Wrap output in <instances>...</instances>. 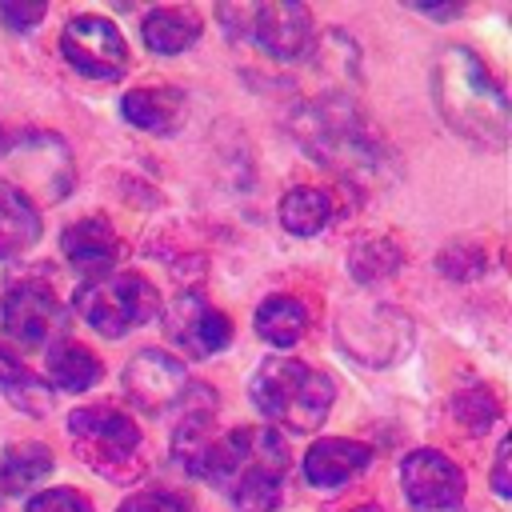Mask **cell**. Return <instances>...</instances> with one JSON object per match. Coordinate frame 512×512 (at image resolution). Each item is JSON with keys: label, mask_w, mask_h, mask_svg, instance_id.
<instances>
[{"label": "cell", "mask_w": 512, "mask_h": 512, "mask_svg": "<svg viewBox=\"0 0 512 512\" xmlns=\"http://www.w3.org/2000/svg\"><path fill=\"white\" fill-rule=\"evenodd\" d=\"M124 392L132 396V404L140 412H168L176 404H184L196 392V380H188V368L180 360H172L160 348H144L128 360L124 368Z\"/></svg>", "instance_id": "52a82bcc"}, {"label": "cell", "mask_w": 512, "mask_h": 512, "mask_svg": "<svg viewBox=\"0 0 512 512\" xmlns=\"http://www.w3.org/2000/svg\"><path fill=\"white\" fill-rule=\"evenodd\" d=\"M220 20L264 48L276 60H296L312 44V16L300 4L276 0V4H220Z\"/></svg>", "instance_id": "5b68a950"}, {"label": "cell", "mask_w": 512, "mask_h": 512, "mask_svg": "<svg viewBox=\"0 0 512 512\" xmlns=\"http://www.w3.org/2000/svg\"><path fill=\"white\" fill-rule=\"evenodd\" d=\"M60 252L68 256V264L84 276H104L112 264H116V232L104 216H84V220H72L64 232H60Z\"/></svg>", "instance_id": "7c38bea8"}, {"label": "cell", "mask_w": 512, "mask_h": 512, "mask_svg": "<svg viewBox=\"0 0 512 512\" xmlns=\"http://www.w3.org/2000/svg\"><path fill=\"white\" fill-rule=\"evenodd\" d=\"M456 416H460L472 432H484V428L492 424V416H496V400H492L484 388H472V392L456 396Z\"/></svg>", "instance_id": "7402d4cb"}, {"label": "cell", "mask_w": 512, "mask_h": 512, "mask_svg": "<svg viewBox=\"0 0 512 512\" xmlns=\"http://www.w3.org/2000/svg\"><path fill=\"white\" fill-rule=\"evenodd\" d=\"M356 512H380V508H376V504H360Z\"/></svg>", "instance_id": "83f0119b"}, {"label": "cell", "mask_w": 512, "mask_h": 512, "mask_svg": "<svg viewBox=\"0 0 512 512\" xmlns=\"http://www.w3.org/2000/svg\"><path fill=\"white\" fill-rule=\"evenodd\" d=\"M168 336L192 356H212L232 340V324L224 312L208 308L200 296H180L168 312Z\"/></svg>", "instance_id": "8fae6325"}, {"label": "cell", "mask_w": 512, "mask_h": 512, "mask_svg": "<svg viewBox=\"0 0 512 512\" xmlns=\"http://www.w3.org/2000/svg\"><path fill=\"white\" fill-rule=\"evenodd\" d=\"M120 108L144 132H176L184 116V96L176 88H132Z\"/></svg>", "instance_id": "2e32d148"}, {"label": "cell", "mask_w": 512, "mask_h": 512, "mask_svg": "<svg viewBox=\"0 0 512 512\" xmlns=\"http://www.w3.org/2000/svg\"><path fill=\"white\" fill-rule=\"evenodd\" d=\"M36 240H40V212H36V204L20 188L0 184V260L24 256Z\"/></svg>", "instance_id": "5bb4252c"}, {"label": "cell", "mask_w": 512, "mask_h": 512, "mask_svg": "<svg viewBox=\"0 0 512 512\" xmlns=\"http://www.w3.org/2000/svg\"><path fill=\"white\" fill-rule=\"evenodd\" d=\"M68 428L80 440V452L104 472H116V464H128L140 448V428L120 408H76Z\"/></svg>", "instance_id": "ba28073f"}, {"label": "cell", "mask_w": 512, "mask_h": 512, "mask_svg": "<svg viewBox=\"0 0 512 512\" xmlns=\"http://www.w3.org/2000/svg\"><path fill=\"white\" fill-rule=\"evenodd\" d=\"M48 8L40 0H0V24H8L12 32H28Z\"/></svg>", "instance_id": "cb8c5ba5"}, {"label": "cell", "mask_w": 512, "mask_h": 512, "mask_svg": "<svg viewBox=\"0 0 512 512\" xmlns=\"http://www.w3.org/2000/svg\"><path fill=\"white\" fill-rule=\"evenodd\" d=\"M436 104L444 120L480 144H504L508 136V100L500 84L488 76L476 52L468 48H448L436 60Z\"/></svg>", "instance_id": "6da1fadb"}, {"label": "cell", "mask_w": 512, "mask_h": 512, "mask_svg": "<svg viewBox=\"0 0 512 512\" xmlns=\"http://www.w3.org/2000/svg\"><path fill=\"white\" fill-rule=\"evenodd\" d=\"M28 512H92V504L76 488H48L28 500Z\"/></svg>", "instance_id": "603a6c76"}, {"label": "cell", "mask_w": 512, "mask_h": 512, "mask_svg": "<svg viewBox=\"0 0 512 512\" xmlns=\"http://www.w3.org/2000/svg\"><path fill=\"white\" fill-rule=\"evenodd\" d=\"M252 400L268 420L284 424L288 432H312L324 424L336 388L328 372L296 356H268L252 376Z\"/></svg>", "instance_id": "7a4b0ae2"}, {"label": "cell", "mask_w": 512, "mask_h": 512, "mask_svg": "<svg viewBox=\"0 0 512 512\" xmlns=\"http://www.w3.org/2000/svg\"><path fill=\"white\" fill-rule=\"evenodd\" d=\"M20 372H24V364H20L12 352H4V348H0V388H8Z\"/></svg>", "instance_id": "4316f807"}, {"label": "cell", "mask_w": 512, "mask_h": 512, "mask_svg": "<svg viewBox=\"0 0 512 512\" xmlns=\"http://www.w3.org/2000/svg\"><path fill=\"white\" fill-rule=\"evenodd\" d=\"M4 332L24 348H40L64 332V304L44 284H16L4 296Z\"/></svg>", "instance_id": "30bf717a"}, {"label": "cell", "mask_w": 512, "mask_h": 512, "mask_svg": "<svg viewBox=\"0 0 512 512\" xmlns=\"http://www.w3.org/2000/svg\"><path fill=\"white\" fill-rule=\"evenodd\" d=\"M4 392H8V400H12L16 408H24V412H48V408H52V392H48L28 368H24Z\"/></svg>", "instance_id": "44dd1931"}, {"label": "cell", "mask_w": 512, "mask_h": 512, "mask_svg": "<svg viewBox=\"0 0 512 512\" xmlns=\"http://www.w3.org/2000/svg\"><path fill=\"white\" fill-rule=\"evenodd\" d=\"M328 220H332V196L320 192V188L300 184V188H292V192L280 200V224H284L288 232H296V236H312V232H320Z\"/></svg>", "instance_id": "d6986e66"}, {"label": "cell", "mask_w": 512, "mask_h": 512, "mask_svg": "<svg viewBox=\"0 0 512 512\" xmlns=\"http://www.w3.org/2000/svg\"><path fill=\"white\" fill-rule=\"evenodd\" d=\"M60 52L64 60L84 72V76H96V80H116L124 68H128V44L124 36L116 32V24L108 16H72L64 24V36H60Z\"/></svg>", "instance_id": "8992f818"}, {"label": "cell", "mask_w": 512, "mask_h": 512, "mask_svg": "<svg viewBox=\"0 0 512 512\" xmlns=\"http://www.w3.org/2000/svg\"><path fill=\"white\" fill-rule=\"evenodd\" d=\"M144 44L156 52V56H176L184 48L196 44L200 36V16L192 8H152L144 16Z\"/></svg>", "instance_id": "9a60e30c"}, {"label": "cell", "mask_w": 512, "mask_h": 512, "mask_svg": "<svg viewBox=\"0 0 512 512\" xmlns=\"http://www.w3.org/2000/svg\"><path fill=\"white\" fill-rule=\"evenodd\" d=\"M300 140L324 160V164H332V168H340V172H364V168H376L380 164V148H376V140L360 128V120H356V112L348 108V104H336V100H328V104H312L304 116H300Z\"/></svg>", "instance_id": "277c9868"}, {"label": "cell", "mask_w": 512, "mask_h": 512, "mask_svg": "<svg viewBox=\"0 0 512 512\" xmlns=\"http://www.w3.org/2000/svg\"><path fill=\"white\" fill-rule=\"evenodd\" d=\"M100 360L84 348V344H72V340H60V344H52V352H48V380L56 384V388H64V392H84V388H92L96 380H100Z\"/></svg>", "instance_id": "ac0fdd59"}, {"label": "cell", "mask_w": 512, "mask_h": 512, "mask_svg": "<svg viewBox=\"0 0 512 512\" xmlns=\"http://www.w3.org/2000/svg\"><path fill=\"white\" fill-rule=\"evenodd\" d=\"M308 328V308L296 296H268L256 308V332L272 348H292Z\"/></svg>", "instance_id": "e0dca14e"}, {"label": "cell", "mask_w": 512, "mask_h": 512, "mask_svg": "<svg viewBox=\"0 0 512 512\" xmlns=\"http://www.w3.org/2000/svg\"><path fill=\"white\" fill-rule=\"evenodd\" d=\"M76 312L100 332V336H124L148 320L160 316V296L140 272H120V276H100L88 280L76 292Z\"/></svg>", "instance_id": "3957f363"}, {"label": "cell", "mask_w": 512, "mask_h": 512, "mask_svg": "<svg viewBox=\"0 0 512 512\" xmlns=\"http://www.w3.org/2000/svg\"><path fill=\"white\" fill-rule=\"evenodd\" d=\"M52 472V452L44 444H12L0 456V492H24Z\"/></svg>", "instance_id": "ffe728a7"}, {"label": "cell", "mask_w": 512, "mask_h": 512, "mask_svg": "<svg viewBox=\"0 0 512 512\" xmlns=\"http://www.w3.org/2000/svg\"><path fill=\"white\" fill-rule=\"evenodd\" d=\"M400 484L404 496L420 512H452L464 496V472L456 460H448L436 448H416L400 464Z\"/></svg>", "instance_id": "9c48e42d"}, {"label": "cell", "mask_w": 512, "mask_h": 512, "mask_svg": "<svg viewBox=\"0 0 512 512\" xmlns=\"http://www.w3.org/2000/svg\"><path fill=\"white\" fill-rule=\"evenodd\" d=\"M368 460H372V448H368V444L332 436V440H320V444L308 448V456H304V476H308V484H316V488H340V484H348L356 472H364Z\"/></svg>", "instance_id": "4fadbf2b"}, {"label": "cell", "mask_w": 512, "mask_h": 512, "mask_svg": "<svg viewBox=\"0 0 512 512\" xmlns=\"http://www.w3.org/2000/svg\"><path fill=\"white\" fill-rule=\"evenodd\" d=\"M120 512H184V504L168 492H140V496H128Z\"/></svg>", "instance_id": "d4e9b609"}, {"label": "cell", "mask_w": 512, "mask_h": 512, "mask_svg": "<svg viewBox=\"0 0 512 512\" xmlns=\"http://www.w3.org/2000/svg\"><path fill=\"white\" fill-rule=\"evenodd\" d=\"M508 456H512V440H500V448H496V468H492V488H496V496H508V492H512V484H508Z\"/></svg>", "instance_id": "484cf974"}]
</instances>
